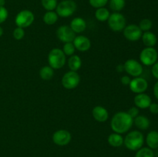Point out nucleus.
<instances>
[{"label":"nucleus","instance_id":"f03ea898","mask_svg":"<svg viewBox=\"0 0 158 157\" xmlns=\"http://www.w3.org/2000/svg\"><path fill=\"white\" fill-rule=\"evenodd\" d=\"M144 143V136L138 130H134L127 134L123 138V144L127 149L131 151H137L143 147Z\"/></svg>","mask_w":158,"mask_h":157},{"label":"nucleus","instance_id":"393cba45","mask_svg":"<svg viewBox=\"0 0 158 157\" xmlns=\"http://www.w3.org/2000/svg\"><path fill=\"white\" fill-rule=\"evenodd\" d=\"M110 13V11L106 8L102 7L97 9L95 12V17L98 21L100 22H106L109 18Z\"/></svg>","mask_w":158,"mask_h":157},{"label":"nucleus","instance_id":"a878e982","mask_svg":"<svg viewBox=\"0 0 158 157\" xmlns=\"http://www.w3.org/2000/svg\"><path fill=\"white\" fill-rule=\"evenodd\" d=\"M125 0H110V8L115 12H119L125 7Z\"/></svg>","mask_w":158,"mask_h":157},{"label":"nucleus","instance_id":"dca6fc26","mask_svg":"<svg viewBox=\"0 0 158 157\" xmlns=\"http://www.w3.org/2000/svg\"><path fill=\"white\" fill-rule=\"evenodd\" d=\"M93 117L99 123H104L109 118V112L107 109L101 106H97L93 109Z\"/></svg>","mask_w":158,"mask_h":157},{"label":"nucleus","instance_id":"f257e3e1","mask_svg":"<svg viewBox=\"0 0 158 157\" xmlns=\"http://www.w3.org/2000/svg\"><path fill=\"white\" fill-rule=\"evenodd\" d=\"M133 125L134 119L127 112H117L111 119V129L116 133H126L131 129Z\"/></svg>","mask_w":158,"mask_h":157},{"label":"nucleus","instance_id":"20e7f679","mask_svg":"<svg viewBox=\"0 0 158 157\" xmlns=\"http://www.w3.org/2000/svg\"><path fill=\"white\" fill-rule=\"evenodd\" d=\"M77 8V3L73 0H63L57 5L56 12L62 18H67L76 12Z\"/></svg>","mask_w":158,"mask_h":157},{"label":"nucleus","instance_id":"e433bc0d","mask_svg":"<svg viewBox=\"0 0 158 157\" xmlns=\"http://www.w3.org/2000/svg\"><path fill=\"white\" fill-rule=\"evenodd\" d=\"M131 78H130L128 75H123L120 78V82L122 83V84L124 85V86H129L130 83H131Z\"/></svg>","mask_w":158,"mask_h":157},{"label":"nucleus","instance_id":"f8f14e48","mask_svg":"<svg viewBox=\"0 0 158 157\" xmlns=\"http://www.w3.org/2000/svg\"><path fill=\"white\" fill-rule=\"evenodd\" d=\"M56 36L63 43L73 42L76 37V33L69 26H61L57 29Z\"/></svg>","mask_w":158,"mask_h":157},{"label":"nucleus","instance_id":"473e14b6","mask_svg":"<svg viewBox=\"0 0 158 157\" xmlns=\"http://www.w3.org/2000/svg\"><path fill=\"white\" fill-rule=\"evenodd\" d=\"M9 16V12L6 7H0V24L6 22Z\"/></svg>","mask_w":158,"mask_h":157},{"label":"nucleus","instance_id":"6e6552de","mask_svg":"<svg viewBox=\"0 0 158 157\" xmlns=\"http://www.w3.org/2000/svg\"><path fill=\"white\" fill-rule=\"evenodd\" d=\"M61 83L65 89H73L80 84V76L77 72L70 70L63 75Z\"/></svg>","mask_w":158,"mask_h":157},{"label":"nucleus","instance_id":"6ab92c4d","mask_svg":"<svg viewBox=\"0 0 158 157\" xmlns=\"http://www.w3.org/2000/svg\"><path fill=\"white\" fill-rule=\"evenodd\" d=\"M134 124L140 130H147L151 126V121L145 115H139L134 119Z\"/></svg>","mask_w":158,"mask_h":157},{"label":"nucleus","instance_id":"423d86ee","mask_svg":"<svg viewBox=\"0 0 158 157\" xmlns=\"http://www.w3.org/2000/svg\"><path fill=\"white\" fill-rule=\"evenodd\" d=\"M34 20L35 16L33 12L28 9H24L17 14L15 18V23L17 27L25 29L30 26L33 23Z\"/></svg>","mask_w":158,"mask_h":157},{"label":"nucleus","instance_id":"f3484780","mask_svg":"<svg viewBox=\"0 0 158 157\" xmlns=\"http://www.w3.org/2000/svg\"><path fill=\"white\" fill-rule=\"evenodd\" d=\"M69 27L72 29L75 33H81L83 31H85L86 28V21L81 17H77L74 18L72 21L70 22Z\"/></svg>","mask_w":158,"mask_h":157},{"label":"nucleus","instance_id":"9b49d317","mask_svg":"<svg viewBox=\"0 0 158 157\" xmlns=\"http://www.w3.org/2000/svg\"><path fill=\"white\" fill-rule=\"evenodd\" d=\"M123 32L125 38L131 42L138 41L140 38H141L142 34H143V32L140 30L139 26L135 24L126 26Z\"/></svg>","mask_w":158,"mask_h":157},{"label":"nucleus","instance_id":"b1692460","mask_svg":"<svg viewBox=\"0 0 158 157\" xmlns=\"http://www.w3.org/2000/svg\"><path fill=\"white\" fill-rule=\"evenodd\" d=\"M59 18V15L54 11H47L43 15V22L45 24L48 26H52L54 25L57 22Z\"/></svg>","mask_w":158,"mask_h":157},{"label":"nucleus","instance_id":"412c9836","mask_svg":"<svg viewBox=\"0 0 158 157\" xmlns=\"http://www.w3.org/2000/svg\"><path fill=\"white\" fill-rule=\"evenodd\" d=\"M107 142L113 147H120L123 144V137L121 134L113 132L108 136Z\"/></svg>","mask_w":158,"mask_h":157},{"label":"nucleus","instance_id":"5701e85b","mask_svg":"<svg viewBox=\"0 0 158 157\" xmlns=\"http://www.w3.org/2000/svg\"><path fill=\"white\" fill-rule=\"evenodd\" d=\"M54 75V69L49 66H45L40 70V76L43 80L52 79Z\"/></svg>","mask_w":158,"mask_h":157},{"label":"nucleus","instance_id":"bb28decb","mask_svg":"<svg viewBox=\"0 0 158 157\" xmlns=\"http://www.w3.org/2000/svg\"><path fill=\"white\" fill-rule=\"evenodd\" d=\"M134 157H154L153 149L148 147H142L137 151Z\"/></svg>","mask_w":158,"mask_h":157},{"label":"nucleus","instance_id":"f704fd0d","mask_svg":"<svg viewBox=\"0 0 158 157\" xmlns=\"http://www.w3.org/2000/svg\"><path fill=\"white\" fill-rule=\"evenodd\" d=\"M150 112L152 114H158V104L156 103H151V104L149 106Z\"/></svg>","mask_w":158,"mask_h":157},{"label":"nucleus","instance_id":"39448f33","mask_svg":"<svg viewBox=\"0 0 158 157\" xmlns=\"http://www.w3.org/2000/svg\"><path fill=\"white\" fill-rule=\"evenodd\" d=\"M110 29L116 32H121L126 27V18L120 12H114L110 14L107 20Z\"/></svg>","mask_w":158,"mask_h":157},{"label":"nucleus","instance_id":"aec40b11","mask_svg":"<svg viewBox=\"0 0 158 157\" xmlns=\"http://www.w3.org/2000/svg\"><path fill=\"white\" fill-rule=\"evenodd\" d=\"M146 143L148 148L151 149H156L158 148V132L152 130L147 135Z\"/></svg>","mask_w":158,"mask_h":157},{"label":"nucleus","instance_id":"4468645a","mask_svg":"<svg viewBox=\"0 0 158 157\" xmlns=\"http://www.w3.org/2000/svg\"><path fill=\"white\" fill-rule=\"evenodd\" d=\"M75 49L80 52H86L91 47V42L89 38L85 35H77L75 37L73 42Z\"/></svg>","mask_w":158,"mask_h":157},{"label":"nucleus","instance_id":"0eeeda50","mask_svg":"<svg viewBox=\"0 0 158 157\" xmlns=\"http://www.w3.org/2000/svg\"><path fill=\"white\" fill-rule=\"evenodd\" d=\"M158 58V52L154 47H146L140 52V62L147 66H153Z\"/></svg>","mask_w":158,"mask_h":157},{"label":"nucleus","instance_id":"4c0bfd02","mask_svg":"<svg viewBox=\"0 0 158 157\" xmlns=\"http://www.w3.org/2000/svg\"><path fill=\"white\" fill-rule=\"evenodd\" d=\"M154 95L156 97V99H158V81L154 86Z\"/></svg>","mask_w":158,"mask_h":157},{"label":"nucleus","instance_id":"7ed1b4c3","mask_svg":"<svg viewBox=\"0 0 158 157\" xmlns=\"http://www.w3.org/2000/svg\"><path fill=\"white\" fill-rule=\"evenodd\" d=\"M66 62V55L63 53L62 49L59 48L51 49L48 55V62L49 66L53 69H60L65 66Z\"/></svg>","mask_w":158,"mask_h":157},{"label":"nucleus","instance_id":"c9c22d12","mask_svg":"<svg viewBox=\"0 0 158 157\" xmlns=\"http://www.w3.org/2000/svg\"><path fill=\"white\" fill-rule=\"evenodd\" d=\"M154 78L158 79V61L156 62L154 65L152 66V69H151Z\"/></svg>","mask_w":158,"mask_h":157},{"label":"nucleus","instance_id":"7c9ffc66","mask_svg":"<svg viewBox=\"0 0 158 157\" xmlns=\"http://www.w3.org/2000/svg\"><path fill=\"white\" fill-rule=\"evenodd\" d=\"M108 2H109V0H89V5L95 9L105 7Z\"/></svg>","mask_w":158,"mask_h":157},{"label":"nucleus","instance_id":"4be33fe9","mask_svg":"<svg viewBox=\"0 0 158 157\" xmlns=\"http://www.w3.org/2000/svg\"><path fill=\"white\" fill-rule=\"evenodd\" d=\"M68 66L71 71L77 72L82 66V60L79 55H73L68 59Z\"/></svg>","mask_w":158,"mask_h":157},{"label":"nucleus","instance_id":"9d476101","mask_svg":"<svg viewBox=\"0 0 158 157\" xmlns=\"http://www.w3.org/2000/svg\"><path fill=\"white\" fill-rule=\"evenodd\" d=\"M52 142L56 145L60 146H64L69 144L72 139V135L69 131L66 129H60L56 131L52 135Z\"/></svg>","mask_w":158,"mask_h":157},{"label":"nucleus","instance_id":"ea45409f","mask_svg":"<svg viewBox=\"0 0 158 157\" xmlns=\"http://www.w3.org/2000/svg\"><path fill=\"white\" fill-rule=\"evenodd\" d=\"M3 32H4V31H3V29L1 27V26H0V37H1L2 35H3Z\"/></svg>","mask_w":158,"mask_h":157},{"label":"nucleus","instance_id":"72a5a7b5","mask_svg":"<svg viewBox=\"0 0 158 157\" xmlns=\"http://www.w3.org/2000/svg\"><path fill=\"white\" fill-rule=\"evenodd\" d=\"M127 112V113L129 114V115H131L133 119H134V118H136L137 115H139L140 110H139L138 108L136 107V106H133V107L130 108Z\"/></svg>","mask_w":158,"mask_h":157},{"label":"nucleus","instance_id":"2f4dec72","mask_svg":"<svg viewBox=\"0 0 158 157\" xmlns=\"http://www.w3.org/2000/svg\"><path fill=\"white\" fill-rule=\"evenodd\" d=\"M13 37L16 40H21L24 38L25 36V31L24 29L20 27H16L13 31Z\"/></svg>","mask_w":158,"mask_h":157},{"label":"nucleus","instance_id":"1a4fd4ad","mask_svg":"<svg viewBox=\"0 0 158 157\" xmlns=\"http://www.w3.org/2000/svg\"><path fill=\"white\" fill-rule=\"evenodd\" d=\"M123 68L125 72L133 77H139L143 71L141 63L134 58L127 60L123 64Z\"/></svg>","mask_w":158,"mask_h":157},{"label":"nucleus","instance_id":"2eb2a0df","mask_svg":"<svg viewBox=\"0 0 158 157\" xmlns=\"http://www.w3.org/2000/svg\"><path fill=\"white\" fill-rule=\"evenodd\" d=\"M134 102L136 107L138 109H144L149 108L150 105L152 103V100L149 95L143 92V93L137 94V95L134 97Z\"/></svg>","mask_w":158,"mask_h":157},{"label":"nucleus","instance_id":"58836bf2","mask_svg":"<svg viewBox=\"0 0 158 157\" xmlns=\"http://www.w3.org/2000/svg\"><path fill=\"white\" fill-rule=\"evenodd\" d=\"M6 5V0H0V7H4Z\"/></svg>","mask_w":158,"mask_h":157},{"label":"nucleus","instance_id":"c756f323","mask_svg":"<svg viewBox=\"0 0 158 157\" xmlns=\"http://www.w3.org/2000/svg\"><path fill=\"white\" fill-rule=\"evenodd\" d=\"M76 49L73 42H66L64 43V46L63 48V53L66 55V56H71V55H74Z\"/></svg>","mask_w":158,"mask_h":157},{"label":"nucleus","instance_id":"a211bd4d","mask_svg":"<svg viewBox=\"0 0 158 157\" xmlns=\"http://www.w3.org/2000/svg\"><path fill=\"white\" fill-rule=\"evenodd\" d=\"M142 41L146 47H154L157 42V38L154 32L151 31L144 32L142 34Z\"/></svg>","mask_w":158,"mask_h":157},{"label":"nucleus","instance_id":"cd10ccee","mask_svg":"<svg viewBox=\"0 0 158 157\" xmlns=\"http://www.w3.org/2000/svg\"><path fill=\"white\" fill-rule=\"evenodd\" d=\"M41 4L46 11H53L58 5V1L57 0H41Z\"/></svg>","mask_w":158,"mask_h":157},{"label":"nucleus","instance_id":"ddd939ff","mask_svg":"<svg viewBox=\"0 0 158 157\" xmlns=\"http://www.w3.org/2000/svg\"><path fill=\"white\" fill-rule=\"evenodd\" d=\"M129 87L130 89L134 93H143L148 89V83L145 78H141L140 76L134 77L133 79H131Z\"/></svg>","mask_w":158,"mask_h":157},{"label":"nucleus","instance_id":"c85d7f7f","mask_svg":"<svg viewBox=\"0 0 158 157\" xmlns=\"http://www.w3.org/2000/svg\"><path fill=\"white\" fill-rule=\"evenodd\" d=\"M138 26L142 32H148V31L151 30V28H152V21L151 19H149V18H143V19H142L140 22Z\"/></svg>","mask_w":158,"mask_h":157}]
</instances>
